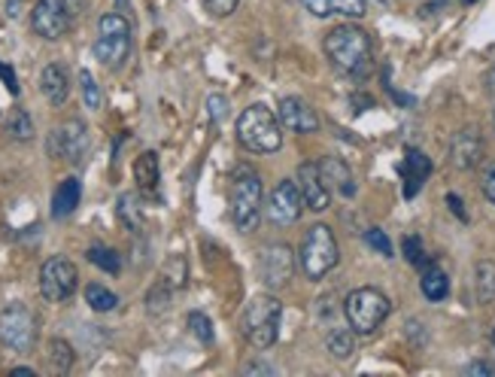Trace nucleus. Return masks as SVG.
I'll list each match as a JSON object with an SVG mask.
<instances>
[{
	"label": "nucleus",
	"instance_id": "obj_49",
	"mask_svg": "<svg viewBox=\"0 0 495 377\" xmlns=\"http://www.w3.org/2000/svg\"><path fill=\"white\" fill-rule=\"evenodd\" d=\"M9 374H22V377H31V374H34V369H27V365H18V369H13Z\"/></svg>",
	"mask_w": 495,
	"mask_h": 377
},
{
	"label": "nucleus",
	"instance_id": "obj_2",
	"mask_svg": "<svg viewBox=\"0 0 495 377\" xmlns=\"http://www.w3.org/2000/svg\"><path fill=\"white\" fill-rule=\"evenodd\" d=\"M261 204H265V186H261L258 171L249 168V164H237L235 173H231L228 207H231V219H235L240 235H249L252 228L258 225Z\"/></svg>",
	"mask_w": 495,
	"mask_h": 377
},
{
	"label": "nucleus",
	"instance_id": "obj_35",
	"mask_svg": "<svg viewBox=\"0 0 495 377\" xmlns=\"http://www.w3.org/2000/svg\"><path fill=\"white\" fill-rule=\"evenodd\" d=\"M185 278H189V265H185L183 256H174L164 268V280L171 283L174 289H180V287H185Z\"/></svg>",
	"mask_w": 495,
	"mask_h": 377
},
{
	"label": "nucleus",
	"instance_id": "obj_10",
	"mask_svg": "<svg viewBox=\"0 0 495 377\" xmlns=\"http://www.w3.org/2000/svg\"><path fill=\"white\" fill-rule=\"evenodd\" d=\"M79 289V271L68 256H49L40 268V296L49 305H64Z\"/></svg>",
	"mask_w": 495,
	"mask_h": 377
},
{
	"label": "nucleus",
	"instance_id": "obj_6",
	"mask_svg": "<svg viewBox=\"0 0 495 377\" xmlns=\"http://www.w3.org/2000/svg\"><path fill=\"white\" fill-rule=\"evenodd\" d=\"M341 259V246L338 237L329 225L316 223L307 228L304 241H301V271L307 280H322L334 271V265Z\"/></svg>",
	"mask_w": 495,
	"mask_h": 377
},
{
	"label": "nucleus",
	"instance_id": "obj_26",
	"mask_svg": "<svg viewBox=\"0 0 495 377\" xmlns=\"http://www.w3.org/2000/svg\"><path fill=\"white\" fill-rule=\"evenodd\" d=\"M4 128H6V134L13 137V141H18V143H27V141H34V134H37V128H34V119H31V113H27V110H22V107L9 110V116H6Z\"/></svg>",
	"mask_w": 495,
	"mask_h": 377
},
{
	"label": "nucleus",
	"instance_id": "obj_20",
	"mask_svg": "<svg viewBox=\"0 0 495 377\" xmlns=\"http://www.w3.org/2000/svg\"><path fill=\"white\" fill-rule=\"evenodd\" d=\"M307 6V13H313L316 18H332V16H341V18H362L368 13V0H301Z\"/></svg>",
	"mask_w": 495,
	"mask_h": 377
},
{
	"label": "nucleus",
	"instance_id": "obj_33",
	"mask_svg": "<svg viewBox=\"0 0 495 377\" xmlns=\"http://www.w3.org/2000/svg\"><path fill=\"white\" fill-rule=\"evenodd\" d=\"M401 253H405V259L410 265H416V268H426V265H428L426 250H423V237H419V235H407L405 241H401Z\"/></svg>",
	"mask_w": 495,
	"mask_h": 377
},
{
	"label": "nucleus",
	"instance_id": "obj_3",
	"mask_svg": "<svg viewBox=\"0 0 495 377\" xmlns=\"http://www.w3.org/2000/svg\"><path fill=\"white\" fill-rule=\"evenodd\" d=\"M237 143L256 155L277 152L283 146V125L274 110H268L265 104H249L237 119Z\"/></svg>",
	"mask_w": 495,
	"mask_h": 377
},
{
	"label": "nucleus",
	"instance_id": "obj_45",
	"mask_svg": "<svg viewBox=\"0 0 495 377\" xmlns=\"http://www.w3.org/2000/svg\"><path fill=\"white\" fill-rule=\"evenodd\" d=\"M441 6H447V0H432V4H426L423 9H419V13H423V16H432L435 9H441Z\"/></svg>",
	"mask_w": 495,
	"mask_h": 377
},
{
	"label": "nucleus",
	"instance_id": "obj_43",
	"mask_svg": "<svg viewBox=\"0 0 495 377\" xmlns=\"http://www.w3.org/2000/svg\"><path fill=\"white\" fill-rule=\"evenodd\" d=\"M407 335H410V341H416V347L426 344V332H423V323H419V319H410V323H407Z\"/></svg>",
	"mask_w": 495,
	"mask_h": 377
},
{
	"label": "nucleus",
	"instance_id": "obj_11",
	"mask_svg": "<svg viewBox=\"0 0 495 377\" xmlns=\"http://www.w3.org/2000/svg\"><path fill=\"white\" fill-rule=\"evenodd\" d=\"M46 150L55 162H68V164H82V159L89 155V128L82 119H68V122L55 125L46 141Z\"/></svg>",
	"mask_w": 495,
	"mask_h": 377
},
{
	"label": "nucleus",
	"instance_id": "obj_1",
	"mask_svg": "<svg viewBox=\"0 0 495 377\" xmlns=\"http://www.w3.org/2000/svg\"><path fill=\"white\" fill-rule=\"evenodd\" d=\"M325 55L332 68L350 79H368L374 73V40L365 27L356 22H343L325 34Z\"/></svg>",
	"mask_w": 495,
	"mask_h": 377
},
{
	"label": "nucleus",
	"instance_id": "obj_12",
	"mask_svg": "<svg viewBox=\"0 0 495 377\" xmlns=\"http://www.w3.org/2000/svg\"><path fill=\"white\" fill-rule=\"evenodd\" d=\"M295 274V253L286 244H268L258 253V278L268 289H279Z\"/></svg>",
	"mask_w": 495,
	"mask_h": 377
},
{
	"label": "nucleus",
	"instance_id": "obj_51",
	"mask_svg": "<svg viewBox=\"0 0 495 377\" xmlns=\"http://www.w3.org/2000/svg\"><path fill=\"white\" fill-rule=\"evenodd\" d=\"M462 4H478V0H462Z\"/></svg>",
	"mask_w": 495,
	"mask_h": 377
},
{
	"label": "nucleus",
	"instance_id": "obj_18",
	"mask_svg": "<svg viewBox=\"0 0 495 377\" xmlns=\"http://www.w3.org/2000/svg\"><path fill=\"white\" fill-rule=\"evenodd\" d=\"M401 177H405V198H416L423 183L432 177V159L423 150H407L401 162Z\"/></svg>",
	"mask_w": 495,
	"mask_h": 377
},
{
	"label": "nucleus",
	"instance_id": "obj_24",
	"mask_svg": "<svg viewBox=\"0 0 495 377\" xmlns=\"http://www.w3.org/2000/svg\"><path fill=\"white\" fill-rule=\"evenodd\" d=\"M474 296L478 305H492L495 301V259H480L474 268Z\"/></svg>",
	"mask_w": 495,
	"mask_h": 377
},
{
	"label": "nucleus",
	"instance_id": "obj_31",
	"mask_svg": "<svg viewBox=\"0 0 495 377\" xmlns=\"http://www.w3.org/2000/svg\"><path fill=\"white\" fill-rule=\"evenodd\" d=\"M86 256H89V262L95 265V268L107 271V274H119V271H122V259H119V253L110 250V246L95 244V246H89Z\"/></svg>",
	"mask_w": 495,
	"mask_h": 377
},
{
	"label": "nucleus",
	"instance_id": "obj_42",
	"mask_svg": "<svg viewBox=\"0 0 495 377\" xmlns=\"http://www.w3.org/2000/svg\"><path fill=\"white\" fill-rule=\"evenodd\" d=\"M447 207H450L453 214L462 219V223H469V214H465V204H462V198L456 195V192H450V195H447Z\"/></svg>",
	"mask_w": 495,
	"mask_h": 377
},
{
	"label": "nucleus",
	"instance_id": "obj_44",
	"mask_svg": "<svg viewBox=\"0 0 495 377\" xmlns=\"http://www.w3.org/2000/svg\"><path fill=\"white\" fill-rule=\"evenodd\" d=\"M483 195H487L490 204L495 207V164L487 171V177H483Z\"/></svg>",
	"mask_w": 495,
	"mask_h": 377
},
{
	"label": "nucleus",
	"instance_id": "obj_52",
	"mask_svg": "<svg viewBox=\"0 0 495 377\" xmlns=\"http://www.w3.org/2000/svg\"><path fill=\"white\" fill-rule=\"evenodd\" d=\"M492 347H495V329H492Z\"/></svg>",
	"mask_w": 495,
	"mask_h": 377
},
{
	"label": "nucleus",
	"instance_id": "obj_4",
	"mask_svg": "<svg viewBox=\"0 0 495 377\" xmlns=\"http://www.w3.org/2000/svg\"><path fill=\"white\" fill-rule=\"evenodd\" d=\"M279 319H283V305L277 296H256L244 308L240 317V335L247 338L249 347L256 351H268L279 338Z\"/></svg>",
	"mask_w": 495,
	"mask_h": 377
},
{
	"label": "nucleus",
	"instance_id": "obj_50",
	"mask_svg": "<svg viewBox=\"0 0 495 377\" xmlns=\"http://www.w3.org/2000/svg\"><path fill=\"white\" fill-rule=\"evenodd\" d=\"M119 4V13H128V0H116Z\"/></svg>",
	"mask_w": 495,
	"mask_h": 377
},
{
	"label": "nucleus",
	"instance_id": "obj_29",
	"mask_svg": "<svg viewBox=\"0 0 495 377\" xmlns=\"http://www.w3.org/2000/svg\"><path fill=\"white\" fill-rule=\"evenodd\" d=\"M171 301H174V287H171V283H167L164 278L155 280L153 287H149V292H146V310H149L153 317L164 314V310L171 308Z\"/></svg>",
	"mask_w": 495,
	"mask_h": 377
},
{
	"label": "nucleus",
	"instance_id": "obj_38",
	"mask_svg": "<svg viewBox=\"0 0 495 377\" xmlns=\"http://www.w3.org/2000/svg\"><path fill=\"white\" fill-rule=\"evenodd\" d=\"M207 110H210V116H213V122H222L228 113V100L222 98V95H210L207 98Z\"/></svg>",
	"mask_w": 495,
	"mask_h": 377
},
{
	"label": "nucleus",
	"instance_id": "obj_40",
	"mask_svg": "<svg viewBox=\"0 0 495 377\" xmlns=\"http://www.w3.org/2000/svg\"><path fill=\"white\" fill-rule=\"evenodd\" d=\"M465 374H469V377H495V365L478 360V362H471L469 369H465Z\"/></svg>",
	"mask_w": 495,
	"mask_h": 377
},
{
	"label": "nucleus",
	"instance_id": "obj_16",
	"mask_svg": "<svg viewBox=\"0 0 495 377\" xmlns=\"http://www.w3.org/2000/svg\"><path fill=\"white\" fill-rule=\"evenodd\" d=\"M277 119L286 131H295V134H316L320 131V116L316 110L307 104V100L289 95V98H279V110H277Z\"/></svg>",
	"mask_w": 495,
	"mask_h": 377
},
{
	"label": "nucleus",
	"instance_id": "obj_21",
	"mask_svg": "<svg viewBox=\"0 0 495 377\" xmlns=\"http://www.w3.org/2000/svg\"><path fill=\"white\" fill-rule=\"evenodd\" d=\"M79 198H82V183L77 177L61 180L58 189H55V195H52V216L55 219L70 216L73 210L79 207Z\"/></svg>",
	"mask_w": 495,
	"mask_h": 377
},
{
	"label": "nucleus",
	"instance_id": "obj_25",
	"mask_svg": "<svg viewBox=\"0 0 495 377\" xmlns=\"http://www.w3.org/2000/svg\"><path fill=\"white\" fill-rule=\"evenodd\" d=\"M73 347L64 341V338H52L49 344H46V365H49L52 374H68L73 369Z\"/></svg>",
	"mask_w": 495,
	"mask_h": 377
},
{
	"label": "nucleus",
	"instance_id": "obj_15",
	"mask_svg": "<svg viewBox=\"0 0 495 377\" xmlns=\"http://www.w3.org/2000/svg\"><path fill=\"white\" fill-rule=\"evenodd\" d=\"M298 189H301V198H304V207L313 210V214H322V210H329L332 204V189L325 186L322 173H320V164L316 162H304L298 164Z\"/></svg>",
	"mask_w": 495,
	"mask_h": 377
},
{
	"label": "nucleus",
	"instance_id": "obj_37",
	"mask_svg": "<svg viewBox=\"0 0 495 377\" xmlns=\"http://www.w3.org/2000/svg\"><path fill=\"white\" fill-rule=\"evenodd\" d=\"M204 6H207V13H210V16L228 18V16L240 6V0H204Z\"/></svg>",
	"mask_w": 495,
	"mask_h": 377
},
{
	"label": "nucleus",
	"instance_id": "obj_19",
	"mask_svg": "<svg viewBox=\"0 0 495 377\" xmlns=\"http://www.w3.org/2000/svg\"><path fill=\"white\" fill-rule=\"evenodd\" d=\"M320 173L325 180V186L338 192L341 198H353L356 195V180H353V171L350 164L343 159H334V155H325L320 162Z\"/></svg>",
	"mask_w": 495,
	"mask_h": 377
},
{
	"label": "nucleus",
	"instance_id": "obj_46",
	"mask_svg": "<svg viewBox=\"0 0 495 377\" xmlns=\"http://www.w3.org/2000/svg\"><path fill=\"white\" fill-rule=\"evenodd\" d=\"M353 107H374V100L368 95H353Z\"/></svg>",
	"mask_w": 495,
	"mask_h": 377
},
{
	"label": "nucleus",
	"instance_id": "obj_13",
	"mask_svg": "<svg viewBox=\"0 0 495 377\" xmlns=\"http://www.w3.org/2000/svg\"><path fill=\"white\" fill-rule=\"evenodd\" d=\"M304 214V198L295 180H279L268 198V219L274 225H295Z\"/></svg>",
	"mask_w": 495,
	"mask_h": 377
},
{
	"label": "nucleus",
	"instance_id": "obj_32",
	"mask_svg": "<svg viewBox=\"0 0 495 377\" xmlns=\"http://www.w3.org/2000/svg\"><path fill=\"white\" fill-rule=\"evenodd\" d=\"M185 323H189V332L198 338L204 347H210L213 341H216V332H213V323H210L207 314H201V310H192V314L185 317Z\"/></svg>",
	"mask_w": 495,
	"mask_h": 377
},
{
	"label": "nucleus",
	"instance_id": "obj_30",
	"mask_svg": "<svg viewBox=\"0 0 495 377\" xmlns=\"http://www.w3.org/2000/svg\"><path fill=\"white\" fill-rule=\"evenodd\" d=\"M86 301L91 310H98V314H107V310H116L119 305V296L113 289H107L104 283H89L86 287Z\"/></svg>",
	"mask_w": 495,
	"mask_h": 377
},
{
	"label": "nucleus",
	"instance_id": "obj_41",
	"mask_svg": "<svg viewBox=\"0 0 495 377\" xmlns=\"http://www.w3.org/2000/svg\"><path fill=\"white\" fill-rule=\"evenodd\" d=\"M244 374H277L274 365H268V362H261V360H252L244 365Z\"/></svg>",
	"mask_w": 495,
	"mask_h": 377
},
{
	"label": "nucleus",
	"instance_id": "obj_22",
	"mask_svg": "<svg viewBox=\"0 0 495 377\" xmlns=\"http://www.w3.org/2000/svg\"><path fill=\"white\" fill-rule=\"evenodd\" d=\"M419 289H423V296L428 301H444L450 296V278H447V271L441 265L428 262L423 268V280H419Z\"/></svg>",
	"mask_w": 495,
	"mask_h": 377
},
{
	"label": "nucleus",
	"instance_id": "obj_34",
	"mask_svg": "<svg viewBox=\"0 0 495 377\" xmlns=\"http://www.w3.org/2000/svg\"><path fill=\"white\" fill-rule=\"evenodd\" d=\"M79 89H82V100H86V107L100 110V89H98V79L91 77V70H79Z\"/></svg>",
	"mask_w": 495,
	"mask_h": 377
},
{
	"label": "nucleus",
	"instance_id": "obj_8",
	"mask_svg": "<svg viewBox=\"0 0 495 377\" xmlns=\"http://www.w3.org/2000/svg\"><path fill=\"white\" fill-rule=\"evenodd\" d=\"M40 335V319L22 301H13L0 310V344L13 353H31Z\"/></svg>",
	"mask_w": 495,
	"mask_h": 377
},
{
	"label": "nucleus",
	"instance_id": "obj_23",
	"mask_svg": "<svg viewBox=\"0 0 495 377\" xmlns=\"http://www.w3.org/2000/svg\"><path fill=\"white\" fill-rule=\"evenodd\" d=\"M158 180H162V168H158V155L153 150L140 152L134 162V183L140 192H155Z\"/></svg>",
	"mask_w": 495,
	"mask_h": 377
},
{
	"label": "nucleus",
	"instance_id": "obj_9",
	"mask_svg": "<svg viewBox=\"0 0 495 377\" xmlns=\"http://www.w3.org/2000/svg\"><path fill=\"white\" fill-rule=\"evenodd\" d=\"M79 4L82 0H37L31 9V31L40 40H61L73 27V18L79 16Z\"/></svg>",
	"mask_w": 495,
	"mask_h": 377
},
{
	"label": "nucleus",
	"instance_id": "obj_47",
	"mask_svg": "<svg viewBox=\"0 0 495 377\" xmlns=\"http://www.w3.org/2000/svg\"><path fill=\"white\" fill-rule=\"evenodd\" d=\"M18 9H22V0H6V13L13 18L18 16Z\"/></svg>",
	"mask_w": 495,
	"mask_h": 377
},
{
	"label": "nucleus",
	"instance_id": "obj_14",
	"mask_svg": "<svg viewBox=\"0 0 495 377\" xmlns=\"http://www.w3.org/2000/svg\"><path fill=\"white\" fill-rule=\"evenodd\" d=\"M487 155V143H483L480 128H462V131L453 134L450 141V164L456 171H474Z\"/></svg>",
	"mask_w": 495,
	"mask_h": 377
},
{
	"label": "nucleus",
	"instance_id": "obj_5",
	"mask_svg": "<svg viewBox=\"0 0 495 377\" xmlns=\"http://www.w3.org/2000/svg\"><path fill=\"white\" fill-rule=\"evenodd\" d=\"M131 18L125 13H104L98 18V37H95V58L110 70H119L131 55Z\"/></svg>",
	"mask_w": 495,
	"mask_h": 377
},
{
	"label": "nucleus",
	"instance_id": "obj_36",
	"mask_svg": "<svg viewBox=\"0 0 495 377\" xmlns=\"http://www.w3.org/2000/svg\"><path fill=\"white\" fill-rule=\"evenodd\" d=\"M365 244L371 246L374 253H380V256H386V259H392V241L386 237L383 228H368V232H365Z\"/></svg>",
	"mask_w": 495,
	"mask_h": 377
},
{
	"label": "nucleus",
	"instance_id": "obj_7",
	"mask_svg": "<svg viewBox=\"0 0 495 377\" xmlns=\"http://www.w3.org/2000/svg\"><path fill=\"white\" fill-rule=\"evenodd\" d=\"M343 314H347V323L356 335H374L392 314V301L383 296L380 289L362 287V289H353L347 296V301H343Z\"/></svg>",
	"mask_w": 495,
	"mask_h": 377
},
{
	"label": "nucleus",
	"instance_id": "obj_17",
	"mask_svg": "<svg viewBox=\"0 0 495 377\" xmlns=\"http://www.w3.org/2000/svg\"><path fill=\"white\" fill-rule=\"evenodd\" d=\"M40 91L52 107H64L70 98V73L61 61H49L40 73Z\"/></svg>",
	"mask_w": 495,
	"mask_h": 377
},
{
	"label": "nucleus",
	"instance_id": "obj_28",
	"mask_svg": "<svg viewBox=\"0 0 495 377\" xmlns=\"http://www.w3.org/2000/svg\"><path fill=\"white\" fill-rule=\"evenodd\" d=\"M116 216H119V223L128 228V232H140V228H143V210H140L137 195H131V192L119 195V201H116Z\"/></svg>",
	"mask_w": 495,
	"mask_h": 377
},
{
	"label": "nucleus",
	"instance_id": "obj_27",
	"mask_svg": "<svg viewBox=\"0 0 495 377\" xmlns=\"http://www.w3.org/2000/svg\"><path fill=\"white\" fill-rule=\"evenodd\" d=\"M325 351L341 362L350 360V356L356 353V332H353V329H332V332L325 335Z\"/></svg>",
	"mask_w": 495,
	"mask_h": 377
},
{
	"label": "nucleus",
	"instance_id": "obj_39",
	"mask_svg": "<svg viewBox=\"0 0 495 377\" xmlns=\"http://www.w3.org/2000/svg\"><path fill=\"white\" fill-rule=\"evenodd\" d=\"M0 79H4V86L9 95H18V79H16V70L13 68H6L4 61H0Z\"/></svg>",
	"mask_w": 495,
	"mask_h": 377
},
{
	"label": "nucleus",
	"instance_id": "obj_48",
	"mask_svg": "<svg viewBox=\"0 0 495 377\" xmlns=\"http://www.w3.org/2000/svg\"><path fill=\"white\" fill-rule=\"evenodd\" d=\"M487 86H490V91L495 95V64H492V68H490V73H487Z\"/></svg>",
	"mask_w": 495,
	"mask_h": 377
}]
</instances>
